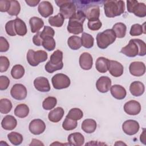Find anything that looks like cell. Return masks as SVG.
<instances>
[{
    "label": "cell",
    "instance_id": "36",
    "mask_svg": "<svg viewBox=\"0 0 146 146\" xmlns=\"http://www.w3.org/2000/svg\"><path fill=\"white\" fill-rule=\"evenodd\" d=\"M64 20V18L62 15L60 13H58L55 16L50 17L48 18V23L52 26L59 27L63 25Z\"/></svg>",
    "mask_w": 146,
    "mask_h": 146
},
{
    "label": "cell",
    "instance_id": "40",
    "mask_svg": "<svg viewBox=\"0 0 146 146\" xmlns=\"http://www.w3.org/2000/svg\"><path fill=\"white\" fill-rule=\"evenodd\" d=\"M56 43L53 37L47 36L43 39L42 46L44 49L51 51L55 49Z\"/></svg>",
    "mask_w": 146,
    "mask_h": 146
},
{
    "label": "cell",
    "instance_id": "1",
    "mask_svg": "<svg viewBox=\"0 0 146 146\" xmlns=\"http://www.w3.org/2000/svg\"><path fill=\"white\" fill-rule=\"evenodd\" d=\"M120 52L128 57L144 56L146 54L145 43L140 39H131L128 44L121 49Z\"/></svg>",
    "mask_w": 146,
    "mask_h": 146
},
{
    "label": "cell",
    "instance_id": "54",
    "mask_svg": "<svg viewBox=\"0 0 146 146\" xmlns=\"http://www.w3.org/2000/svg\"><path fill=\"white\" fill-rule=\"evenodd\" d=\"M44 145V144L39 140L37 139H33L31 141V144H30V145Z\"/></svg>",
    "mask_w": 146,
    "mask_h": 146
},
{
    "label": "cell",
    "instance_id": "24",
    "mask_svg": "<svg viewBox=\"0 0 146 146\" xmlns=\"http://www.w3.org/2000/svg\"><path fill=\"white\" fill-rule=\"evenodd\" d=\"M145 91V87L143 83L140 81L133 82L129 86L131 94L135 96H139L143 95Z\"/></svg>",
    "mask_w": 146,
    "mask_h": 146
},
{
    "label": "cell",
    "instance_id": "35",
    "mask_svg": "<svg viewBox=\"0 0 146 146\" xmlns=\"http://www.w3.org/2000/svg\"><path fill=\"white\" fill-rule=\"evenodd\" d=\"M25 74V68L21 64L14 65L11 70V75L14 79H19Z\"/></svg>",
    "mask_w": 146,
    "mask_h": 146
},
{
    "label": "cell",
    "instance_id": "44",
    "mask_svg": "<svg viewBox=\"0 0 146 146\" xmlns=\"http://www.w3.org/2000/svg\"><path fill=\"white\" fill-rule=\"evenodd\" d=\"M87 26L90 30L92 31H96L100 29L102 26V23L99 20V19H96L94 20L88 21L87 23Z\"/></svg>",
    "mask_w": 146,
    "mask_h": 146
},
{
    "label": "cell",
    "instance_id": "52",
    "mask_svg": "<svg viewBox=\"0 0 146 146\" xmlns=\"http://www.w3.org/2000/svg\"><path fill=\"white\" fill-rule=\"evenodd\" d=\"M25 2L30 6L31 7H34L36 6L37 5L39 4L40 2L39 0H26Z\"/></svg>",
    "mask_w": 146,
    "mask_h": 146
},
{
    "label": "cell",
    "instance_id": "3",
    "mask_svg": "<svg viewBox=\"0 0 146 146\" xmlns=\"http://www.w3.org/2000/svg\"><path fill=\"white\" fill-rule=\"evenodd\" d=\"M84 13L79 10L71 18L69 19L67 30L71 34H79L83 31V23L86 19Z\"/></svg>",
    "mask_w": 146,
    "mask_h": 146
},
{
    "label": "cell",
    "instance_id": "18",
    "mask_svg": "<svg viewBox=\"0 0 146 146\" xmlns=\"http://www.w3.org/2000/svg\"><path fill=\"white\" fill-rule=\"evenodd\" d=\"M34 86L36 90L43 92H48L51 89L48 80L43 76L38 77L35 79Z\"/></svg>",
    "mask_w": 146,
    "mask_h": 146
},
{
    "label": "cell",
    "instance_id": "8",
    "mask_svg": "<svg viewBox=\"0 0 146 146\" xmlns=\"http://www.w3.org/2000/svg\"><path fill=\"white\" fill-rule=\"evenodd\" d=\"M127 7L129 13H133L138 17L143 18L146 16V5L144 3H139L135 0L127 1Z\"/></svg>",
    "mask_w": 146,
    "mask_h": 146
},
{
    "label": "cell",
    "instance_id": "21",
    "mask_svg": "<svg viewBox=\"0 0 146 146\" xmlns=\"http://www.w3.org/2000/svg\"><path fill=\"white\" fill-rule=\"evenodd\" d=\"M67 140L70 145L81 146L84 143V137L82 133L74 132L68 135Z\"/></svg>",
    "mask_w": 146,
    "mask_h": 146
},
{
    "label": "cell",
    "instance_id": "28",
    "mask_svg": "<svg viewBox=\"0 0 146 146\" xmlns=\"http://www.w3.org/2000/svg\"><path fill=\"white\" fill-rule=\"evenodd\" d=\"M29 23L31 31L33 33H38L44 26L43 21L41 18L36 17H31L29 20Z\"/></svg>",
    "mask_w": 146,
    "mask_h": 146
},
{
    "label": "cell",
    "instance_id": "2",
    "mask_svg": "<svg viewBox=\"0 0 146 146\" xmlns=\"http://www.w3.org/2000/svg\"><path fill=\"white\" fill-rule=\"evenodd\" d=\"M104 13L108 18H113L122 14L125 10V3L123 1L110 0L104 2Z\"/></svg>",
    "mask_w": 146,
    "mask_h": 146
},
{
    "label": "cell",
    "instance_id": "19",
    "mask_svg": "<svg viewBox=\"0 0 146 146\" xmlns=\"http://www.w3.org/2000/svg\"><path fill=\"white\" fill-rule=\"evenodd\" d=\"M38 10L40 15L44 18H47L53 14L54 9L52 4L48 1H42L39 3Z\"/></svg>",
    "mask_w": 146,
    "mask_h": 146
},
{
    "label": "cell",
    "instance_id": "51",
    "mask_svg": "<svg viewBox=\"0 0 146 146\" xmlns=\"http://www.w3.org/2000/svg\"><path fill=\"white\" fill-rule=\"evenodd\" d=\"M33 42L34 44L37 46H42L43 40L40 36V31H38L35 35H34L33 38Z\"/></svg>",
    "mask_w": 146,
    "mask_h": 146
},
{
    "label": "cell",
    "instance_id": "38",
    "mask_svg": "<svg viewBox=\"0 0 146 146\" xmlns=\"http://www.w3.org/2000/svg\"><path fill=\"white\" fill-rule=\"evenodd\" d=\"M57 103V99L53 96H48L44 99L42 103V107L46 110H50L55 107Z\"/></svg>",
    "mask_w": 146,
    "mask_h": 146
},
{
    "label": "cell",
    "instance_id": "33",
    "mask_svg": "<svg viewBox=\"0 0 146 146\" xmlns=\"http://www.w3.org/2000/svg\"><path fill=\"white\" fill-rule=\"evenodd\" d=\"M81 41L82 46L87 48H90L93 47L94 39L93 36L86 33H83L81 36Z\"/></svg>",
    "mask_w": 146,
    "mask_h": 146
},
{
    "label": "cell",
    "instance_id": "47",
    "mask_svg": "<svg viewBox=\"0 0 146 146\" xmlns=\"http://www.w3.org/2000/svg\"><path fill=\"white\" fill-rule=\"evenodd\" d=\"M10 66V62L8 58L4 56H0V72L6 71Z\"/></svg>",
    "mask_w": 146,
    "mask_h": 146
},
{
    "label": "cell",
    "instance_id": "30",
    "mask_svg": "<svg viewBox=\"0 0 146 146\" xmlns=\"http://www.w3.org/2000/svg\"><path fill=\"white\" fill-rule=\"evenodd\" d=\"M112 29L114 31L116 36L119 38H124L126 34L127 27L123 23L118 22L115 23Z\"/></svg>",
    "mask_w": 146,
    "mask_h": 146
},
{
    "label": "cell",
    "instance_id": "6",
    "mask_svg": "<svg viewBox=\"0 0 146 146\" xmlns=\"http://www.w3.org/2000/svg\"><path fill=\"white\" fill-rule=\"evenodd\" d=\"M55 2L60 7V13L64 19H70L76 13V7L74 1L63 0Z\"/></svg>",
    "mask_w": 146,
    "mask_h": 146
},
{
    "label": "cell",
    "instance_id": "25",
    "mask_svg": "<svg viewBox=\"0 0 146 146\" xmlns=\"http://www.w3.org/2000/svg\"><path fill=\"white\" fill-rule=\"evenodd\" d=\"M64 113V110L62 107H56L55 109L50 111V112L48 113V120L53 123L59 122L63 117Z\"/></svg>",
    "mask_w": 146,
    "mask_h": 146
},
{
    "label": "cell",
    "instance_id": "39",
    "mask_svg": "<svg viewBox=\"0 0 146 146\" xmlns=\"http://www.w3.org/2000/svg\"><path fill=\"white\" fill-rule=\"evenodd\" d=\"M83 116V113L80 109L78 108H73L69 111L68 114L66 116V117L77 121L81 119Z\"/></svg>",
    "mask_w": 146,
    "mask_h": 146
},
{
    "label": "cell",
    "instance_id": "27",
    "mask_svg": "<svg viewBox=\"0 0 146 146\" xmlns=\"http://www.w3.org/2000/svg\"><path fill=\"white\" fill-rule=\"evenodd\" d=\"M14 28L16 34L19 36H24L27 33V30L26 23L18 17L14 19Z\"/></svg>",
    "mask_w": 146,
    "mask_h": 146
},
{
    "label": "cell",
    "instance_id": "41",
    "mask_svg": "<svg viewBox=\"0 0 146 146\" xmlns=\"http://www.w3.org/2000/svg\"><path fill=\"white\" fill-rule=\"evenodd\" d=\"M10 8L7 13L12 16H17L21 11V6L18 1L16 0H10Z\"/></svg>",
    "mask_w": 146,
    "mask_h": 146
},
{
    "label": "cell",
    "instance_id": "5",
    "mask_svg": "<svg viewBox=\"0 0 146 146\" xmlns=\"http://www.w3.org/2000/svg\"><path fill=\"white\" fill-rule=\"evenodd\" d=\"M116 36L112 29H107L99 33L96 36L98 46L101 49H105L116 40Z\"/></svg>",
    "mask_w": 146,
    "mask_h": 146
},
{
    "label": "cell",
    "instance_id": "37",
    "mask_svg": "<svg viewBox=\"0 0 146 146\" xmlns=\"http://www.w3.org/2000/svg\"><path fill=\"white\" fill-rule=\"evenodd\" d=\"M12 103L11 101L6 98H3L0 100V112L2 113H8L12 108Z\"/></svg>",
    "mask_w": 146,
    "mask_h": 146
},
{
    "label": "cell",
    "instance_id": "14",
    "mask_svg": "<svg viewBox=\"0 0 146 146\" xmlns=\"http://www.w3.org/2000/svg\"><path fill=\"white\" fill-rule=\"evenodd\" d=\"M124 111L129 115H138L141 111V105L136 100H129L124 105Z\"/></svg>",
    "mask_w": 146,
    "mask_h": 146
},
{
    "label": "cell",
    "instance_id": "15",
    "mask_svg": "<svg viewBox=\"0 0 146 146\" xmlns=\"http://www.w3.org/2000/svg\"><path fill=\"white\" fill-rule=\"evenodd\" d=\"M129 70L133 76H141L145 72V65L142 62H133L129 65Z\"/></svg>",
    "mask_w": 146,
    "mask_h": 146
},
{
    "label": "cell",
    "instance_id": "29",
    "mask_svg": "<svg viewBox=\"0 0 146 146\" xmlns=\"http://www.w3.org/2000/svg\"><path fill=\"white\" fill-rule=\"evenodd\" d=\"M110 60L106 58L99 57L95 63V67L97 71L100 73H105L108 71Z\"/></svg>",
    "mask_w": 146,
    "mask_h": 146
},
{
    "label": "cell",
    "instance_id": "45",
    "mask_svg": "<svg viewBox=\"0 0 146 146\" xmlns=\"http://www.w3.org/2000/svg\"><path fill=\"white\" fill-rule=\"evenodd\" d=\"M54 34H55V31L54 29L48 26H45L44 27L43 31H40V36L42 39V40H43V39L47 36L53 37L54 36Z\"/></svg>",
    "mask_w": 146,
    "mask_h": 146
},
{
    "label": "cell",
    "instance_id": "4",
    "mask_svg": "<svg viewBox=\"0 0 146 146\" xmlns=\"http://www.w3.org/2000/svg\"><path fill=\"white\" fill-rule=\"evenodd\" d=\"M63 52L59 50L55 51L50 56V60L47 62L44 68L48 73H52L61 70L63 67Z\"/></svg>",
    "mask_w": 146,
    "mask_h": 146
},
{
    "label": "cell",
    "instance_id": "43",
    "mask_svg": "<svg viewBox=\"0 0 146 146\" xmlns=\"http://www.w3.org/2000/svg\"><path fill=\"white\" fill-rule=\"evenodd\" d=\"M78 125V123L76 120H74L73 119L66 117L62 124V127L66 131H71L74 129Z\"/></svg>",
    "mask_w": 146,
    "mask_h": 146
},
{
    "label": "cell",
    "instance_id": "32",
    "mask_svg": "<svg viewBox=\"0 0 146 146\" xmlns=\"http://www.w3.org/2000/svg\"><path fill=\"white\" fill-rule=\"evenodd\" d=\"M67 44L68 47L72 50H78L82 46L81 38L76 35L71 36L67 40Z\"/></svg>",
    "mask_w": 146,
    "mask_h": 146
},
{
    "label": "cell",
    "instance_id": "46",
    "mask_svg": "<svg viewBox=\"0 0 146 146\" xmlns=\"http://www.w3.org/2000/svg\"><path fill=\"white\" fill-rule=\"evenodd\" d=\"M5 30L7 35L10 36L16 35V33L14 28V20L8 21L5 25Z\"/></svg>",
    "mask_w": 146,
    "mask_h": 146
},
{
    "label": "cell",
    "instance_id": "34",
    "mask_svg": "<svg viewBox=\"0 0 146 146\" xmlns=\"http://www.w3.org/2000/svg\"><path fill=\"white\" fill-rule=\"evenodd\" d=\"M7 138L10 143L14 145H20L23 141L22 135L17 132H11L7 135Z\"/></svg>",
    "mask_w": 146,
    "mask_h": 146
},
{
    "label": "cell",
    "instance_id": "31",
    "mask_svg": "<svg viewBox=\"0 0 146 146\" xmlns=\"http://www.w3.org/2000/svg\"><path fill=\"white\" fill-rule=\"evenodd\" d=\"M29 113V108L25 104H19L14 110V114L19 118H24L27 116Z\"/></svg>",
    "mask_w": 146,
    "mask_h": 146
},
{
    "label": "cell",
    "instance_id": "9",
    "mask_svg": "<svg viewBox=\"0 0 146 146\" xmlns=\"http://www.w3.org/2000/svg\"><path fill=\"white\" fill-rule=\"evenodd\" d=\"M52 86L55 89L61 90L68 87L71 81L68 76L64 74H56L51 79Z\"/></svg>",
    "mask_w": 146,
    "mask_h": 146
},
{
    "label": "cell",
    "instance_id": "12",
    "mask_svg": "<svg viewBox=\"0 0 146 146\" xmlns=\"http://www.w3.org/2000/svg\"><path fill=\"white\" fill-rule=\"evenodd\" d=\"M139 123L134 120H128L125 121L122 125L123 132L128 135H133L139 130Z\"/></svg>",
    "mask_w": 146,
    "mask_h": 146
},
{
    "label": "cell",
    "instance_id": "17",
    "mask_svg": "<svg viewBox=\"0 0 146 146\" xmlns=\"http://www.w3.org/2000/svg\"><path fill=\"white\" fill-rule=\"evenodd\" d=\"M108 70L112 76L119 77L122 75L124 71V67L120 62L116 60H110Z\"/></svg>",
    "mask_w": 146,
    "mask_h": 146
},
{
    "label": "cell",
    "instance_id": "10",
    "mask_svg": "<svg viewBox=\"0 0 146 146\" xmlns=\"http://www.w3.org/2000/svg\"><path fill=\"white\" fill-rule=\"evenodd\" d=\"M82 11L84 13L86 18L88 21L99 19V18L100 8L98 5H87Z\"/></svg>",
    "mask_w": 146,
    "mask_h": 146
},
{
    "label": "cell",
    "instance_id": "11",
    "mask_svg": "<svg viewBox=\"0 0 146 146\" xmlns=\"http://www.w3.org/2000/svg\"><path fill=\"white\" fill-rule=\"evenodd\" d=\"M27 93L26 87L19 83L14 84L10 90V94L12 98L18 100L25 99L26 98Z\"/></svg>",
    "mask_w": 146,
    "mask_h": 146
},
{
    "label": "cell",
    "instance_id": "22",
    "mask_svg": "<svg viewBox=\"0 0 146 146\" xmlns=\"http://www.w3.org/2000/svg\"><path fill=\"white\" fill-rule=\"evenodd\" d=\"M17 125V119L12 115L5 116L1 121V126L5 130H13Z\"/></svg>",
    "mask_w": 146,
    "mask_h": 146
},
{
    "label": "cell",
    "instance_id": "16",
    "mask_svg": "<svg viewBox=\"0 0 146 146\" xmlns=\"http://www.w3.org/2000/svg\"><path fill=\"white\" fill-rule=\"evenodd\" d=\"M111 80L107 76H100L96 82L97 90L102 92L106 93L108 92L111 87Z\"/></svg>",
    "mask_w": 146,
    "mask_h": 146
},
{
    "label": "cell",
    "instance_id": "49",
    "mask_svg": "<svg viewBox=\"0 0 146 146\" xmlns=\"http://www.w3.org/2000/svg\"><path fill=\"white\" fill-rule=\"evenodd\" d=\"M9 43L7 39L3 36L0 37V51L6 52L9 49Z\"/></svg>",
    "mask_w": 146,
    "mask_h": 146
},
{
    "label": "cell",
    "instance_id": "26",
    "mask_svg": "<svg viewBox=\"0 0 146 146\" xmlns=\"http://www.w3.org/2000/svg\"><path fill=\"white\" fill-rule=\"evenodd\" d=\"M81 128L87 133H93L96 129V122L92 119H85L82 123Z\"/></svg>",
    "mask_w": 146,
    "mask_h": 146
},
{
    "label": "cell",
    "instance_id": "53",
    "mask_svg": "<svg viewBox=\"0 0 146 146\" xmlns=\"http://www.w3.org/2000/svg\"><path fill=\"white\" fill-rule=\"evenodd\" d=\"M145 129H143V131L142 132V133L140 135V141L142 142L144 144H145V141H146V137H145Z\"/></svg>",
    "mask_w": 146,
    "mask_h": 146
},
{
    "label": "cell",
    "instance_id": "50",
    "mask_svg": "<svg viewBox=\"0 0 146 146\" xmlns=\"http://www.w3.org/2000/svg\"><path fill=\"white\" fill-rule=\"evenodd\" d=\"M10 1L1 0L0 1V11L1 12H7L10 8Z\"/></svg>",
    "mask_w": 146,
    "mask_h": 146
},
{
    "label": "cell",
    "instance_id": "55",
    "mask_svg": "<svg viewBox=\"0 0 146 146\" xmlns=\"http://www.w3.org/2000/svg\"><path fill=\"white\" fill-rule=\"evenodd\" d=\"M115 145H126V144L123 143L121 141H117L115 144Z\"/></svg>",
    "mask_w": 146,
    "mask_h": 146
},
{
    "label": "cell",
    "instance_id": "7",
    "mask_svg": "<svg viewBox=\"0 0 146 146\" xmlns=\"http://www.w3.org/2000/svg\"><path fill=\"white\" fill-rule=\"evenodd\" d=\"M47 53L43 50L36 51L30 49L27 53V60L29 64L32 66H36L39 63L46 61L47 59Z\"/></svg>",
    "mask_w": 146,
    "mask_h": 146
},
{
    "label": "cell",
    "instance_id": "48",
    "mask_svg": "<svg viewBox=\"0 0 146 146\" xmlns=\"http://www.w3.org/2000/svg\"><path fill=\"white\" fill-rule=\"evenodd\" d=\"M10 84L9 79L5 75L0 76V90H6Z\"/></svg>",
    "mask_w": 146,
    "mask_h": 146
},
{
    "label": "cell",
    "instance_id": "23",
    "mask_svg": "<svg viewBox=\"0 0 146 146\" xmlns=\"http://www.w3.org/2000/svg\"><path fill=\"white\" fill-rule=\"evenodd\" d=\"M111 94L113 98L118 100H121L125 98L127 92L125 89L121 85L115 84L111 87Z\"/></svg>",
    "mask_w": 146,
    "mask_h": 146
},
{
    "label": "cell",
    "instance_id": "13",
    "mask_svg": "<svg viewBox=\"0 0 146 146\" xmlns=\"http://www.w3.org/2000/svg\"><path fill=\"white\" fill-rule=\"evenodd\" d=\"M29 128L30 131L34 135H38L42 133L46 129L44 122L40 119H35L30 121Z\"/></svg>",
    "mask_w": 146,
    "mask_h": 146
},
{
    "label": "cell",
    "instance_id": "20",
    "mask_svg": "<svg viewBox=\"0 0 146 146\" xmlns=\"http://www.w3.org/2000/svg\"><path fill=\"white\" fill-rule=\"evenodd\" d=\"M80 67L84 70H89L92 67L93 59L92 55L87 52L82 53L79 59Z\"/></svg>",
    "mask_w": 146,
    "mask_h": 146
},
{
    "label": "cell",
    "instance_id": "42",
    "mask_svg": "<svg viewBox=\"0 0 146 146\" xmlns=\"http://www.w3.org/2000/svg\"><path fill=\"white\" fill-rule=\"evenodd\" d=\"M144 27L143 25L136 23L133 25L129 31V34L131 36H139L141 35L143 33L145 34V31L144 30Z\"/></svg>",
    "mask_w": 146,
    "mask_h": 146
}]
</instances>
